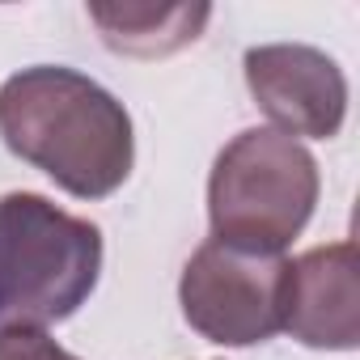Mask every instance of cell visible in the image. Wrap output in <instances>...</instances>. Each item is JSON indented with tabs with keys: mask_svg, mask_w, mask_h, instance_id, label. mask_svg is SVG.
<instances>
[{
	"mask_svg": "<svg viewBox=\"0 0 360 360\" xmlns=\"http://www.w3.org/2000/svg\"><path fill=\"white\" fill-rule=\"evenodd\" d=\"M242 68H246L250 98L276 123V131L292 140L339 136L347 119V77L326 51L305 43H267V47H250Z\"/></svg>",
	"mask_w": 360,
	"mask_h": 360,
	"instance_id": "5b68a950",
	"label": "cell"
},
{
	"mask_svg": "<svg viewBox=\"0 0 360 360\" xmlns=\"http://www.w3.org/2000/svg\"><path fill=\"white\" fill-rule=\"evenodd\" d=\"M102 276V229L47 195H0V326L43 330L72 318Z\"/></svg>",
	"mask_w": 360,
	"mask_h": 360,
	"instance_id": "7a4b0ae2",
	"label": "cell"
},
{
	"mask_svg": "<svg viewBox=\"0 0 360 360\" xmlns=\"http://www.w3.org/2000/svg\"><path fill=\"white\" fill-rule=\"evenodd\" d=\"M0 360H81V356H72L43 330L0 326Z\"/></svg>",
	"mask_w": 360,
	"mask_h": 360,
	"instance_id": "ba28073f",
	"label": "cell"
},
{
	"mask_svg": "<svg viewBox=\"0 0 360 360\" xmlns=\"http://www.w3.org/2000/svg\"><path fill=\"white\" fill-rule=\"evenodd\" d=\"M284 330L305 347L352 352L360 343V267L352 242L314 246L288 259Z\"/></svg>",
	"mask_w": 360,
	"mask_h": 360,
	"instance_id": "8992f818",
	"label": "cell"
},
{
	"mask_svg": "<svg viewBox=\"0 0 360 360\" xmlns=\"http://www.w3.org/2000/svg\"><path fill=\"white\" fill-rule=\"evenodd\" d=\"M208 18V5H89V22L102 30V43L136 60H157L195 43Z\"/></svg>",
	"mask_w": 360,
	"mask_h": 360,
	"instance_id": "52a82bcc",
	"label": "cell"
},
{
	"mask_svg": "<svg viewBox=\"0 0 360 360\" xmlns=\"http://www.w3.org/2000/svg\"><path fill=\"white\" fill-rule=\"evenodd\" d=\"M284 255H255L208 238L183 267L178 301L195 335L221 347H250L284 330Z\"/></svg>",
	"mask_w": 360,
	"mask_h": 360,
	"instance_id": "277c9868",
	"label": "cell"
},
{
	"mask_svg": "<svg viewBox=\"0 0 360 360\" xmlns=\"http://www.w3.org/2000/svg\"><path fill=\"white\" fill-rule=\"evenodd\" d=\"M0 140L77 200L115 195L136 161L123 102L60 64L22 68L0 85Z\"/></svg>",
	"mask_w": 360,
	"mask_h": 360,
	"instance_id": "6da1fadb",
	"label": "cell"
},
{
	"mask_svg": "<svg viewBox=\"0 0 360 360\" xmlns=\"http://www.w3.org/2000/svg\"><path fill=\"white\" fill-rule=\"evenodd\" d=\"M318 204V161L314 153L276 131H238L208 178V221L212 238L255 255H284L309 225Z\"/></svg>",
	"mask_w": 360,
	"mask_h": 360,
	"instance_id": "3957f363",
	"label": "cell"
}]
</instances>
